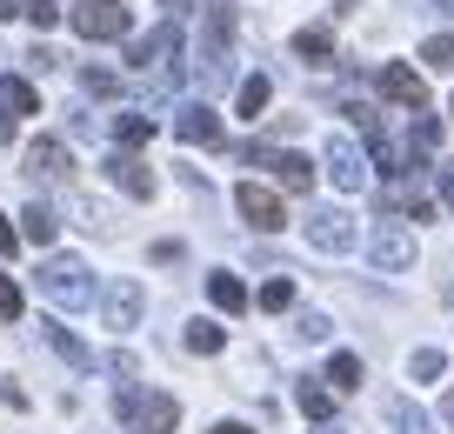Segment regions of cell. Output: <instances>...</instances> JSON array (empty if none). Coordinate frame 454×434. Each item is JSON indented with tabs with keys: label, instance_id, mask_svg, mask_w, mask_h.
Listing matches in <instances>:
<instances>
[{
	"label": "cell",
	"instance_id": "1",
	"mask_svg": "<svg viewBox=\"0 0 454 434\" xmlns=\"http://www.w3.org/2000/svg\"><path fill=\"white\" fill-rule=\"evenodd\" d=\"M34 280H41V295L54 301V308H67V314L94 308V274H87V261H81V254H47Z\"/></svg>",
	"mask_w": 454,
	"mask_h": 434
},
{
	"label": "cell",
	"instance_id": "2",
	"mask_svg": "<svg viewBox=\"0 0 454 434\" xmlns=\"http://www.w3.org/2000/svg\"><path fill=\"white\" fill-rule=\"evenodd\" d=\"M174 54H181V28H174V20H160L154 34H141V41L128 47V67H154L160 81H181V67H174Z\"/></svg>",
	"mask_w": 454,
	"mask_h": 434
},
{
	"label": "cell",
	"instance_id": "3",
	"mask_svg": "<svg viewBox=\"0 0 454 434\" xmlns=\"http://www.w3.org/2000/svg\"><path fill=\"white\" fill-rule=\"evenodd\" d=\"M74 28H81L87 41H128L134 7H121V0H81V7H74Z\"/></svg>",
	"mask_w": 454,
	"mask_h": 434
},
{
	"label": "cell",
	"instance_id": "4",
	"mask_svg": "<svg viewBox=\"0 0 454 434\" xmlns=\"http://www.w3.org/2000/svg\"><path fill=\"white\" fill-rule=\"evenodd\" d=\"M121 421H128V428H141V434H168L174 421H181V401H174V394H121Z\"/></svg>",
	"mask_w": 454,
	"mask_h": 434
},
{
	"label": "cell",
	"instance_id": "5",
	"mask_svg": "<svg viewBox=\"0 0 454 434\" xmlns=\"http://www.w3.org/2000/svg\"><path fill=\"white\" fill-rule=\"evenodd\" d=\"M141 280H128V274H114L107 288H100V321L114 327V335H128V327H141Z\"/></svg>",
	"mask_w": 454,
	"mask_h": 434
},
{
	"label": "cell",
	"instance_id": "6",
	"mask_svg": "<svg viewBox=\"0 0 454 434\" xmlns=\"http://www.w3.org/2000/svg\"><path fill=\"white\" fill-rule=\"evenodd\" d=\"M234 208H241V221L254 227V234H274V227H287L281 194H274V187H261V181H241V187H234Z\"/></svg>",
	"mask_w": 454,
	"mask_h": 434
},
{
	"label": "cell",
	"instance_id": "7",
	"mask_svg": "<svg viewBox=\"0 0 454 434\" xmlns=\"http://www.w3.org/2000/svg\"><path fill=\"white\" fill-rule=\"evenodd\" d=\"M327 174H334L340 194H361V187H368V154H361L348 134H327Z\"/></svg>",
	"mask_w": 454,
	"mask_h": 434
},
{
	"label": "cell",
	"instance_id": "8",
	"mask_svg": "<svg viewBox=\"0 0 454 434\" xmlns=\"http://www.w3.org/2000/svg\"><path fill=\"white\" fill-rule=\"evenodd\" d=\"M355 221H348V214L340 208H321V214H308V248H321V254H348L355 248Z\"/></svg>",
	"mask_w": 454,
	"mask_h": 434
},
{
	"label": "cell",
	"instance_id": "9",
	"mask_svg": "<svg viewBox=\"0 0 454 434\" xmlns=\"http://www.w3.org/2000/svg\"><path fill=\"white\" fill-rule=\"evenodd\" d=\"M368 261L381 267V274L414 267V234H408V227H374V234H368Z\"/></svg>",
	"mask_w": 454,
	"mask_h": 434
},
{
	"label": "cell",
	"instance_id": "10",
	"mask_svg": "<svg viewBox=\"0 0 454 434\" xmlns=\"http://www.w3.org/2000/svg\"><path fill=\"white\" fill-rule=\"evenodd\" d=\"M247 161L274 168V181H281L287 194H308V187H314V161L308 154H268V147H247Z\"/></svg>",
	"mask_w": 454,
	"mask_h": 434
},
{
	"label": "cell",
	"instance_id": "11",
	"mask_svg": "<svg viewBox=\"0 0 454 434\" xmlns=\"http://www.w3.org/2000/svg\"><path fill=\"white\" fill-rule=\"evenodd\" d=\"M20 174H27L34 187L60 181V174H67V147H60V140H27V154H20Z\"/></svg>",
	"mask_w": 454,
	"mask_h": 434
},
{
	"label": "cell",
	"instance_id": "12",
	"mask_svg": "<svg viewBox=\"0 0 454 434\" xmlns=\"http://www.w3.org/2000/svg\"><path fill=\"white\" fill-rule=\"evenodd\" d=\"M174 134H181L187 147H221V114H214L207 100H194V107L174 114Z\"/></svg>",
	"mask_w": 454,
	"mask_h": 434
},
{
	"label": "cell",
	"instance_id": "13",
	"mask_svg": "<svg viewBox=\"0 0 454 434\" xmlns=\"http://www.w3.org/2000/svg\"><path fill=\"white\" fill-rule=\"evenodd\" d=\"M381 94H387V100H401V107H414V114L427 107V81L408 67V60H387V67H381Z\"/></svg>",
	"mask_w": 454,
	"mask_h": 434
},
{
	"label": "cell",
	"instance_id": "14",
	"mask_svg": "<svg viewBox=\"0 0 454 434\" xmlns=\"http://www.w3.org/2000/svg\"><path fill=\"white\" fill-rule=\"evenodd\" d=\"M107 181L121 187V194H134V201H147V194H154V174H147V161H141V154H128V147H121V154L107 161Z\"/></svg>",
	"mask_w": 454,
	"mask_h": 434
},
{
	"label": "cell",
	"instance_id": "15",
	"mask_svg": "<svg viewBox=\"0 0 454 434\" xmlns=\"http://www.w3.org/2000/svg\"><path fill=\"white\" fill-rule=\"evenodd\" d=\"M0 114H41V94H34V81H20V74H0Z\"/></svg>",
	"mask_w": 454,
	"mask_h": 434
},
{
	"label": "cell",
	"instance_id": "16",
	"mask_svg": "<svg viewBox=\"0 0 454 434\" xmlns=\"http://www.w3.org/2000/svg\"><path fill=\"white\" fill-rule=\"evenodd\" d=\"M41 341H47V348H54L67 367H94V354H87V348H81V341H74L60 321H41Z\"/></svg>",
	"mask_w": 454,
	"mask_h": 434
},
{
	"label": "cell",
	"instance_id": "17",
	"mask_svg": "<svg viewBox=\"0 0 454 434\" xmlns=\"http://www.w3.org/2000/svg\"><path fill=\"white\" fill-rule=\"evenodd\" d=\"M268 100H274L268 74H247V81H241V94H234V107H241V121H261V114H268Z\"/></svg>",
	"mask_w": 454,
	"mask_h": 434
},
{
	"label": "cell",
	"instance_id": "18",
	"mask_svg": "<svg viewBox=\"0 0 454 434\" xmlns=\"http://www.w3.org/2000/svg\"><path fill=\"white\" fill-rule=\"evenodd\" d=\"M294 54L308 60V67H327V60H334V34H327V28H301L294 34Z\"/></svg>",
	"mask_w": 454,
	"mask_h": 434
},
{
	"label": "cell",
	"instance_id": "19",
	"mask_svg": "<svg viewBox=\"0 0 454 434\" xmlns=\"http://www.w3.org/2000/svg\"><path fill=\"white\" fill-rule=\"evenodd\" d=\"M207 301H214L221 314H241V308H247V288H241L234 274H207Z\"/></svg>",
	"mask_w": 454,
	"mask_h": 434
},
{
	"label": "cell",
	"instance_id": "20",
	"mask_svg": "<svg viewBox=\"0 0 454 434\" xmlns=\"http://www.w3.org/2000/svg\"><path fill=\"white\" fill-rule=\"evenodd\" d=\"M20 234H27L34 248H47V241L60 234V221H54V214H47V201H27V214H20Z\"/></svg>",
	"mask_w": 454,
	"mask_h": 434
},
{
	"label": "cell",
	"instance_id": "21",
	"mask_svg": "<svg viewBox=\"0 0 454 434\" xmlns=\"http://www.w3.org/2000/svg\"><path fill=\"white\" fill-rule=\"evenodd\" d=\"M114 140H121V147H147V140H154V121H147V114H121V121H114Z\"/></svg>",
	"mask_w": 454,
	"mask_h": 434
},
{
	"label": "cell",
	"instance_id": "22",
	"mask_svg": "<svg viewBox=\"0 0 454 434\" xmlns=\"http://www.w3.org/2000/svg\"><path fill=\"white\" fill-rule=\"evenodd\" d=\"M387 421H395V434H427V414L408 401V394H395V401H387Z\"/></svg>",
	"mask_w": 454,
	"mask_h": 434
},
{
	"label": "cell",
	"instance_id": "23",
	"mask_svg": "<svg viewBox=\"0 0 454 434\" xmlns=\"http://www.w3.org/2000/svg\"><path fill=\"white\" fill-rule=\"evenodd\" d=\"M187 348H194V354H221V348H227V327H214V321H187Z\"/></svg>",
	"mask_w": 454,
	"mask_h": 434
},
{
	"label": "cell",
	"instance_id": "24",
	"mask_svg": "<svg viewBox=\"0 0 454 434\" xmlns=\"http://www.w3.org/2000/svg\"><path fill=\"white\" fill-rule=\"evenodd\" d=\"M327 381H334L340 394H355L361 388V354H334V361H327Z\"/></svg>",
	"mask_w": 454,
	"mask_h": 434
},
{
	"label": "cell",
	"instance_id": "25",
	"mask_svg": "<svg viewBox=\"0 0 454 434\" xmlns=\"http://www.w3.org/2000/svg\"><path fill=\"white\" fill-rule=\"evenodd\" d=\"M294 401H301V414H308V421H327V414H334V394H327V388H314V381H301V394H294Z\"/></svg>",
	"mask_w": 454,
	"mask_h": 434
},
{
	"label": "cell",
	"instance_id": "26",
	"mask_svg": "<svg viewBox=\"0 0 454 434\" xmlns=\"http://www.w3.org/2000/svg\"><path fill=\"white\" fill-rule=\"evenodd\" d=\"M261 308H268V314H287V308H294V280H287V274H274L268 288H261Z\"/></svg>",
	"mask_w": 454,
	"mask_h": 434
},
{
	"label": "cell",
	"instance_id": "27",
	"mask_svg": "<svg viewBox=\"0 0 454 434\" xmlns=\"http://www.w3.org/2000/svg\"><path fill=\"white\" fill-rule=\"evenodd\" d=\"M421 60H427L434 74H454V34H434V41L421 47Z\"/></svg>",
	"mask_w": 454,
	"mask_h": 434
},
{
	"label": "cell",
	"instance_id": "28",
	"mask_svg": "<svg viewBox=\"0 0 454 434\" xmlns=\"http://www.w3.org/2000/svg\"><path fill=\"white\" fill-rule=\"evenodd\" d=\"M441 367H448V361H441V348H414L408 375H414V381H441Z\"/></svg>",
	"mask_w": 454,
	"mask_h": 434
},
{
	"label": "cell",
	"instance_id": "29",
	"mask_svg": "<svg viewBox=\"0 0 454 434\" xmlns=\"http://www.w3.org/2000/svg\"><path fill=\"white\" fill-rule=\"evenodd\" d=\"M81 94H100V100H107V94H121V81H114L107 67H81Z\"/></svg>",
	"mask_w": 454,
	"mask_h": 434
},
{
	"label": "cell",
	"instance_id": "30",
	"mask_svg": "<svg viewBox=\"0 0 454 434\" xmlns=\"http://www.w3.org/2000/svg\"><path fill=\"white\" fill-rule=\"evenodd\" d=\"M294 335H301V341H327L334 327H327V314H314V308H308V314L294 321Z\"/></svg>",
	"mask_w": 454,
	"mask_h": 434
},
{
	"label": "cell",
	"instance_id": "31",
	"mask_svg": "<svg viewBox=\"0 0 454 434\" xmlns=\"http://www.w3.org/2000/svg\"><path fill=\"white\" fill-rule=\"evenodd\" d=\"M434 140H441V121H434V114H421V121H414V154H427Z\"/></svg>",
	"mask_w": 454,
	"mask_h": 434
},
{
	"label": "cell",
	"instance_id": "32",
	"mask_svg": "<svg viewBox=\"0 0 454 434\" xmlns=\"http://www.w3.org/2000/svg\"><path fill=\"white\" fill-rule=\"evenodd\" d=\"M0 321H20V288L0 274Z\"/></svg>",
	"mask_w": 454,
	"mask_h": 434
},
{
	"label": "cell",
	"instance_id": "33",
	"mask_svg": "<svg viewBox=\"0 0 454 434\" xmlns=\"http://www.w3.org/2000/svg\"><path fill=\"white\" fill-rule=\"evenodd\" d=\"M27 20H34V28H54V20H60V7H54V0H27Z\"/></svg>",
	"mask_w": 454,
	"mask_h": 434
},
{
	"label": "cell",
	"instance_id": "34",
	"mask_svg": "<svg viewBox=\"0 0 454 434\" xmlns=\"http://www.w3.org/2000/svg\"><path fill=\"white\" fill-rule=\"evenodd\" d=\"M441 201L454 208V161H441Z\"/></svg>",
	"mask_w": 454,
	"mask_h": 434
},
{
	"label": "cell",
	"instance_id": "35",
	"mask_svg": "<svg viewBox=\"0 0 454 434\" xmlns=\"http://www.w3.org/2000/svg\"><path fill=\"white\" fill-rule=\"evenodd\" d=\"M207 434H254V428H247V421H214Z\"/></svg>",
	"mask_w": 454,
	"mask_h": 434
},
{
	"label": "cell",
	"instance_id": "36",
	"mask_svg": "<svg viewBox=\"0 0 454 434\" xmlns=\"http://www.w3.org/2000/svg\"><path fill=\"white\" fill-rule=\"evenodd\" d=\"M14 248H20V234H14L7 221H0V254H14Z\"/></svg>",
	"mask_w": 454,
	"mask_h": 434
},
{
	"label": "cell",
	"instance_id": "37",
	"mask_svg": "<svg viewBox=\"0 0 454 434\" xmlns=\"http://www.w3.org/2000/svg\"><path fill=\"white\" fill-rule=\"evenodd\" d=\"M14 14H27V0H0V20H14Z\"/></svg>",
	"mask_w": 454,
	"mask_h": 434
},
{
	"label": "cell",
	"instance_id": "38",
	"mask_svg": "<svg viewBox=\"0 0 454 434\" xmlns=\"http://www.w3.org/2000/svg\"><path fill=\"white\" fill-rule=\"evenodd\" d=\"M441 421H448V428H454V388L441 394Z\"/></svg>",
	"mask_w": 454,
	"mask_h": 434
},
{
	"label": "cell",
	"instance_id": "39",
	"mask_svg": "<svg viewBox=\"0 0 454 434\" xmlns=\"http://www.w3.org/2000/svg\"><path fill=\"white\" fill-rule=\"evenodd\" d=\"M0 140H14V114H0Z\"/></svg>",
	"mask_w": 454,
	"mask_h": 434
},
{
	"label": "cell",
	"instance_id": "40",
	"mask_svg": "<svg viewBox=\"0 0 454 434\" xmlns=\"http://www.w3.org/2000/svg\"><path fill=\"white\" fill-rule=\"evenodd\" d=\"M321 434H340V428H321Z\"/></svg>",
	"mask_w": 454,
	"mask_h": 434
}]
</instances>
